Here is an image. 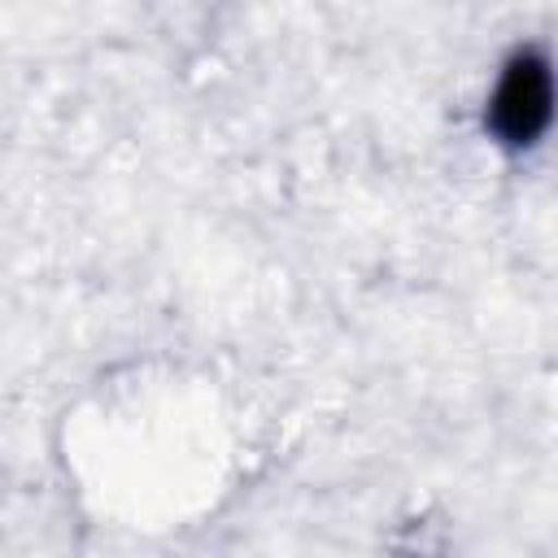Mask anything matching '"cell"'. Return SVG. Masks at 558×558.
<instances>
[{"label":"cell","mask_w":558,"mask_h":558,"mask_svg":"<svg viewBox=\"0 0 558 558\" xmlns=\"http://www.w3.org/2000/svg\"><path fill=\"white\" fill-rule=\"evenodd\" d=\"M554 109H558V78L549 57L536 48H519L497 74V87L484 109V126L506 153H523L549 131Z\"/></svg>","instance_id":"cell-1"}]
</instances>
